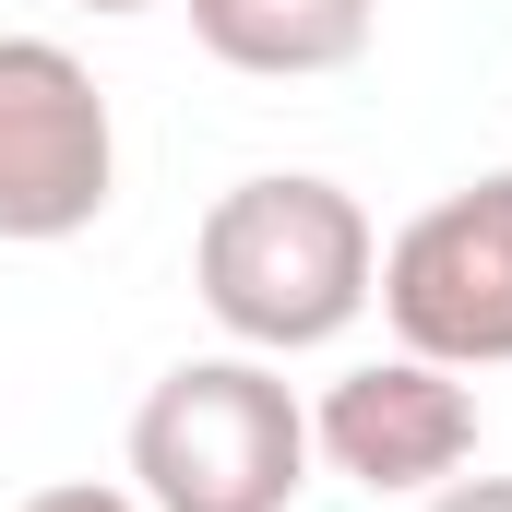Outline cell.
Masks as SVG:
<instances>
[{
	"instance_id": "cell-1",
	"label": "cell",
	"mask_w": 512,
	"mask_h": 512,
	"mask_svg": "<svg viewBox=\"0 0 512 512\" xmlns=\"http://www.w3.org/2000/svg\"><path fill=\"white\" fill-rule=\"evenodd\" d=\"M191 286L215 310L227 346L251 358H310L334 346L370 286H382V239H370V203L346 179H310V167H262L239 191L203 203L191 227Z\"/></svg>"
},
{
	"instance_id": "cell-2",
	"label": "cell",
	"mask_w": 512,
	"mask_h": 512,
	"mask_svg": "<svg viewBox=\"0 0 512 512\" xmlns=\"http://www.w3.org/2000/svg\"><path fill=\"white\" fill-rule=\"evenodd\" d=\"M131 489L143 512H298L310 489V405L274 358H179L131 405Z\"/></svg>"
},
{
	"instance_id": "cell-3",
	"label": "cell",
	"mask_w": 512,
	"mask_h": 512,
	"mask_svg": "<svg viewBox=\"0 0 512 512\" xmlns=\"http://www.w3.org/2000/svg\"><path fill=\"white\" fill-rule=\"evenodd\" d=\"M120 203V120L60 36H0V239L60 251Z\"/></svg>"
},
{
	"instance_id": "cell-4",
	"label": "cell",
	"mask_w": 512,
	"mask_h": 512,
	"mask_svg": "<svg viewBox=\"0 0 512 512\" xmlns=\"http://www.w3.org/2000/svg\"><path fill=\"white\" fill-rule=\"evenodd\" d=\"M382 322L405 358L441 370H512V167L417 203L382 239Z\"/></svg>"
},
{
	"instance_id": "cell-5",
	"label": "cell",
	"mask_w": 512,
	"mask_h": 512,
	"mask_svg": "<svg viewBox=\"0 0 512 512\" xmlns=\"http://www.w3.org/2000/svg\"><path fill=\"white\" fill-rule=\"evenodd\" d=\"M310 453L334 477H358L370 501H429L441 477L477 465V393H465V370L405 358V346L393 358H358L310 405Z\"/></svg>"
},
{
	"instance_id": "cell-6",
	"label": "cell",
	"mask_w": 512,
	"mask_h": 512,
	"mask_svg": "<svg viewBox=\"0 0 512 512\" xmlns=\"http://www.w3.org/2000/svg\"><path fill=\"white\" fill-rule=\"evenodd\" d=\"M203 60L251 72V84H322L346 60H370V24L382 0H179Z\"/></svg>"
},
{
	"instance_id": "cell-7",
	"label": "cell",
	"mask_w": 512,
	"mask_h": 512,
	"mask_svg": "<svg viewBox=\"0 0 512 512\" xmlns=\"http://www.w3.org/2000/svg\"><path fill=\"white\" fill-rule=\"evenodd\" d=\"M12 512H143V489H108V477H60V489H36V501Z\"/></svg>"
},
{
	"instance_id": "cell-8",
	"label": "cell",
	"mask_w": 512,
	"mask_h": 512,
	"mask_svg": "<svg viewBox=\"0 0 512 512\" xmlns=\"http://www.w3.org/2000/svg\"><path fill=\"white\" fill-rule=\"evenodd\" d=\"M417 512H512V477H441Z\"/></svg>"
},
{
	"instance_id": "cell-9",
	"label": "cell",
	"mask_w": 512,
	"mask_h": 512,
	"mask_svg": "<svg viewBox=\"0 0 512 512\" xmlns=\"http://www.w3.org/2000/svg\"><path fill=\"white\" fill-rule=\"evenodd\" d=\"M72 12H155V0H72Z\"/></svg>"
}]
</instances>
